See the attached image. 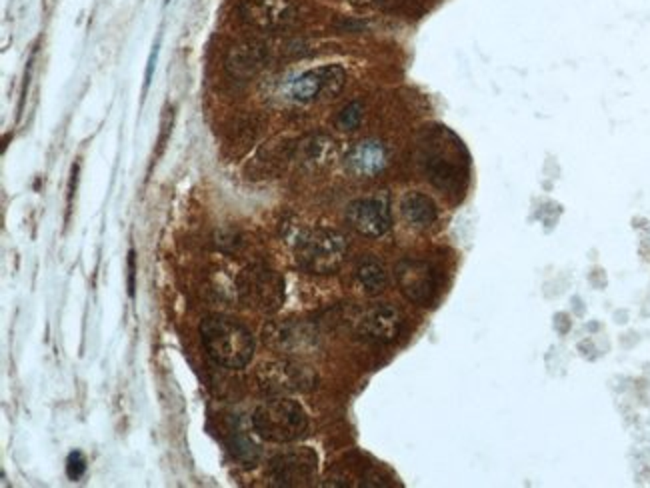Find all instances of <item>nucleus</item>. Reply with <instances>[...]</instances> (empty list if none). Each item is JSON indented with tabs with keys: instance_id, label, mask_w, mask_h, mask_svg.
Listing matches in <instances>:
<instances>
[{
	"instance_id": "nucleus-8",
	"label": "nucleus",
	"mask_w": 650,
	"mask_h": 488,
	"mask_svg": "<svg viewBox=\"0 0 650 488\" xmlns=\"http://www.w3.org/2000/svg\"><path fill=\"white\" fill-rule=\"evenodd\" d=\"M346 220L362 237L378 239L386 234L393 224L388 202L382 198H358L346 208Z\"/></svg>"
},
{
	"instance_id": "nucleus-2",
	"label": "nucleus",
	"mask_w": 650,
	"mask_h": 488,
	"mask_svg": "<svg viewBox=\"0 0 650 488\" xmlns=\"http://www.w3.org/2000/svg\"><path fill=\"white\" fill-rule=\"evenodd\" d=\"M252 428L270 442H294L306 435L309 416L304 408L289 398H270L252 415Z\"/></svg>"
},
{
	"instance_id": "nucleus-3",
	"label": "nucleus",
	"mask_w": 650,
	"mask_h": 488,
	"mask_svg": "<svg viewBox=\"0 0 650 488\" xmlns=\"http://www.w3.org/2000/svg\"><path fill=\"white\" fill-rule=\"evenodd\" d=\"M346 239L341 232L329 229L309 230L296 244V260L300 269L310 274H332L346 259Z\"/></svg>"
},
{
	"instance_id": "nucleus-1",
	"label": "nucleus",
	"mask_w": 650,
	"mask_h": 488,
	"mask_svg": "<svg viewBox=\"0 0 650 488\" xmlns=\"http://www.w3.org/2000/svg\"><path fill=\"white\" fill-rule=\"evenodd\" d=\"M200 341L212 363L225 368H244L254 356V336L240 322L208 316L200 322Z\"/></svg>"
},
{
	"instance_id": "nucleus-10",
	"label": "nucleus",
	"mask_w": 650,
	"mask_h": 488,
	"mask_svg": "<svg viewBox=\"0 0 650 488\" xmlns=\"http://www.w3.org/2000/svg\"><path fill=\"white\" fill-rule=\"evenodd\" d=\"M403 328V316L394 308L393 304H376L371 311L362 314L358 321V336H362L366 343L388 344L396 341Z\"/></svg>"
},
{
	"instance_id": "nucleus-17",
	"label": "nucleus",
	"mask_w": 650,
	"mask_h": 488,
	"mask_svg": "<svg viewBox=\"0 0 650 488\" xmlns=\"http://www.w3.org/2000/svg\"><path fill=\"white\" fill-rule=\"evenodd\" d=\"M158 46H160V42H156L155 46H153L150 58H148V66H146V76H145V93L148 90V86H150V78H153V71H155L156 56H158Z\"/></svg>"
},
{
	"instance_id": "nucleus-16",
	"label": "nucleus",
	"mask_w": 650,
	"mask_h": 488,
	"mask_svg": "<svg viewBox=\"0 0 650 488\" xmlns=\"http://www.w3.org/2000/svg\"><path fill=\"white\" fill-rule=\"evenodd\" d=\"M84 472H86V458H84L83 452L74 450L66 458V474L71 480H81L84 477Z\"/></svg>"
},
{
	"instance_id": "nucleus-7",
	"label": "nucleus",
	"mask_w": 650,
	"mask_h": 488,
	"mask_svg": "<svg viewBox=\"0 0 650 488\" xmlns=\"http://www.w3.org/2000/svg\"><path fill=\"white\" fill-rule=\"evenodd\" d=\"M260 386L267 395H287V393H304L316 386V376L309 366L294 363L264 364L258 374Z\"/></svg>"
},
{
	"instance_id": "nucleus-13",
	"label": "nucleus",
	"mask_w": 650,
	"mask_h": 488,
	"mask_svg": "<svg viewBox=\"0 0 650 488\" xmlns=\"http://www.w3.org/2000/svg\"><path fill=\"white\" fill-rule=\"evenodd\" d=\"M404 220L414 229H428L438 219V210L430 197L423 192H408L401 202Z\"/></svg>"
},
{
	"instance_id": "nucleus-11",
	"label": "nucleus",
	"mask_w": 650,
	"mask_h": 488,
	"mask_svg": "<svg viewBox=\"0 0 650 488\" xmlns=\"http://www.w3.org/2000/svg\"><path fill=\"white\" fill-rule=\"evenodd\" d=\"M388 162V152L378 140H361L346 155V168L354 177L372 178L384 170Z\"/></svg>"
},
{
	"instance_id": "nucleus-9",
	"label": "nucleus",
	"mask_w": 650,
	"mask_h": 488,
	"mask_svg": "<svg viewBox=\"0 0 650 488\" xmlns=\"http://www.w3.org/2000/svg\"><path fill=\"white\" fill-rule=\"evenodd\" d=\"M316 455L302 448L287 455H279L270 462V480L279 487H302L309 484L316 474Z\"/></svg>"
},
{
	"instance_id": "nucleus-6",
	"label": "nucleus",
	"mask_w": 650,
	"mask_h": 488,
	"mask_svg": "<svg viewBox=\"0 0 650 488\" xmlns=\"http://www.w3.org/2000/svg\"><path fill=\"white\" fill-rule=\"evenodd\" d=\"M394 276H396L401 292L411 302L428 306L434 301L438 281H436V272L428 262L414 259L401 260L396 264Z\"/></svg>"
},
{
	"instance_id": "nucleus-5",
	"label": "nucleus",
	"mask_w": 650,
	"mask_h": 488,
	"mask_svg": "<svg viewBox=\"0 0 650 488\" xmlns=\"http://www.w3.org/2000/svg\"><path fill=\"white\" fill-rule=\"evenodd\" d=\"M237 12L250 28L277 31L299 19V4L294 0H244L238 4Z\"/></svg>"
},
{
	"instance_id": "nucleus-15",
	"label": "nucleus",
	"mask_w": 650,
	"mask_h": 488,
	"mask_svg": "<svg viewBox=\"0 0 650 488\" xmlns=\"http://www.w3.org/2000/svg\"><path fill=\"white\" fill-rule=\"evenodd\" d=\"M362 116H364V106L358 100H352L344 108H342L339 116H336V126L341 130H354L358 128V125L362 123Z\"/></svg>"
},
{
	"instance_id": "nucleus-12",
	"label": "nucleus",
	"mask_w": 650,
	"mask_h": 488,
	"mask_svg": "<svg viewBox=\"0 0 650 488\" xmlns=\"http://www.w3.org/2000/svg\"><path fill=\"white\" fill-rule=\"evenodd\" d=\"M267 64V51L258 42H242L227 54V71L238 81H248Z\"/></svg>"
},
{
	"instance_id": "nucleus-14",
	"label": "nucleus",
	"mask_w": 650,
	"mask_h": 488,
	"mask_svg": "<svg viewBox=\"0 0 650 488\" xmlns=\"http://www.w3.org/2000/svg\"><path fill=\"white\" fill-rule=\"evenodd\" d=\"M356 279L361 282L362 291L366 292V294H371V296L384 291L386 282H388L384 266L374 259L362 260L361 264H358V269H356Z\"/></svg>"
},
{
	"instance_id": "nucleus-18",
	"label": "nucleus",
	"mask_w": 650,
	"mask_h": 488,
	"mask_svg": "<svg viewBox=\"0 0 650 488\" xmlns=\"http://www.w3.org/2000/svg\"><path fill=\"white\" fill-rule=\"evenodd\" d=\"M135 276H136L135 250H130V252H128V292H130V296H135Z\"/></svg>"
},
{
	"instance_id": "nucleus-4",
	"label": "nucleus",
	"mask_w": 650,
	"mask_h": 488,
	"mask_svg": "<svg viewBox=\"0 0 650 488\" xmlns=\"http://www.w3.org/2000/svg\"><path fill=\"white\" fill-rule=\"evenodd\" d=\"M346 84V73L339 64L306 71L289 84V96L294 103H314L319 98H334Z\"/></svg>"
}]
</instances>
